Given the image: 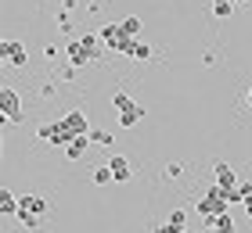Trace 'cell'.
Segmentation results:
<instances>
[{"instance_id":"8992f818","label":"cell","mask_w":252,"mask_h":233,"mask_svg":"<svg viewBox=\"0 0 252 233\" xmlns=\"http://www.w3.org/2000/svg\"><path fill=\"white\" fill-rule=\"evenodd\" d=\"M213 172H216V186H220L223 194H231L234 186H238V176H234V169L227 165V161H216V165H213Z\"/></svg>"},{"instance_id":"52a82bcc","label":"cell","mask_w":252,"mask_h":233,"mask_svg":"<svg viewBox=\"0 0 252 233\" xmlns=\"http://www.w3.org/2000/svg\"><path fill=\"white\" fill-rule=\"evenodd\" d=\"M22 208V197H15L11 190H0V223H11Z\"/></svg>"},{"instance_id":"30bf717a","label":"cell","mask_w":252,"mask_h":233,"mask_svg":"<svg viewBox=\"0 0 252 233\" xmlns=\"http://www.w3.org/2000/svg\"><path fill=\"white\" fill-rule=\"evenodd\" d=\"M62 122H65V129L72 133V136H79V133H90V126H87V115L79 111V108H76V111H68Z\"/></svg>"},{"instance_id":"44dd1931","label":"cell","mask_w":252,"mask_h":233,"mask_svg":"<svg viewBox=\"0 0 252 233\" xmlns=\"http://www.w3.org/2000/svg\"><path fill=\"white\" fill-rule=\"evenodd\" d=\"M180 172H184V169H180V165H177V161H169V165H166V180H177V176H180Z\"/></svg>"},{"instance_id":"7402d4cb","label":"cell","mask_w":252,"mask_h":233,"mask_svg":"<svg viewBox=\"0 0 252 233\" xmlns=\"http://www.w3.org/2000/svg\"><path fill=\"white\" fill-rule=\"evenodd\" d=\"M43 54H47V57H51V61H54V57H58V54H62V47H58V43H47V47H43Z\"/></svg>"},{"instance_id":"6da1fadb","label":"cell","mask_w":252,"mask_h":233,"mask_svg":"<svg viewBox=\"0 0 252 233\" xmlns=\"http://www.w3.org/2000/svg\"><path fill=\"white\" fill-rule=\"evenodd\" d=\"M97 36H101V43H105L112 54H123V57L130 54V47H133V40H137V36H130V32L123 29V22H119V26H101Z\"/></svg>"},{"instance_id":"ffe728a7","label":"cell","mask_w":252,"mask_h":233,"mask_svg":"<svg viewBox=\"0 0 252 233\" xmlns=\"http://www.w3.org/2000/svg\"><path fill=\"white\" fill-rule=\"evenodd\" d=\"M123 29L130 32V36H141V18H137V15H130V18H123Z\"/></svg>"},{"instance_id":"d6986e66","label":"cell","mask_w":252,"mask_h":233,"mask_svg":"<svg viewBox=\"0 0 252 233\" xmlns=\"http://www.w3.org/2000/svg\"><path fill=\"white\" fill-rule=\"evenodd\" d=\"M90 140H94V144H101V147H112V144H116V136L105 133V129H90Z\"/></svg>"},{"instance_id":"7a4b0ae2","label":"cell","mask_w":252,"mask_h":233,"mask_svg":"<svg viewBox=\"0 0 252 233\" xmlns=\"http://www.w3.org/2000/svg\"><path fill=\"white\" fill-rule=\"evenodd\" d=\"M227 205H231V201H227V194L220 190V186H213L205 197H198V201H194V212H198L202 219H213V215L227 212Z\"/></svg>"},{"instance_id":"7c38bea8","label":"cell","mask_w":252,"mask_h":233,"mask_svg":"<svg viewBox=\"0 0 252 233\" xmlns=\"http://www.w3.org/2000/svg\"><path fill=\"white\" fill-rule=\"evenodd\" d=\"M205 230H216V233H231L234 230V219L220 212V215H213V219H205Z\"/></svg>"},{"instance_id":"3957f363","label":"cell","mask_w":252,"mask_h":233,"mask_svg":"<svg viewBox=\"0 0 252 233\" xmlns=\"http://www.w3.org/2000/svg\"><path fill=\"white\" fill-rule=\"evenodd\" d=\"M0 115H4L7 122H22V97L15 86H0Z\"/></svg>"},{"instance_id":"9c48e42d","label":"cell","mask_w":252,"mask_h":233,"mask_svg":"<svg viewBox=\"0 0 252 233\" xmlns=\"http://www.w3.org/2000/svg\"><path fill=\"white\" fill-rule=\"evenodd\" d=\"M65 54H68V65H76V68H83V65H90V54H87V47H83V40H68V47H65Z\"/></svg>"},{"instance_id":"ba28073f","label":"cell","mask_w":252,"mask_h":233,"mask_svg":"<svg viewBox=\"0 0 252 233\" xmlns=\"http://www.w3.org/2000/svg\"><path fill=\"white\" fill-rule=\"evenodd\" d=\"M90 144H94V140H90V133L72 136V140H68V147H65V158H68V161H79V158L87 155V147H90Z\"/></svg>"},{"instance_id":"277c9868","label":"cell","mask_w":252,"mask_h":233,"mask_svg":"<svg viewBox=\"0 0 252 233\" xmlns=\"http://www.w3.org/2000/svg\"><path fill=\"white\" fill-rule=\"evenodd\" d=\"M36 136L43 140V144H54V147H62V151L68 147V140H72V133L65 129L62 119H58V122H43L40 129H36Z\"/></svg>"},{"instance_id":"e0dca14e","label":"cell","mask_w":252,"mask_h":233,"mask_svg":"<svg viewBox=\"0 0 252 233\" xmlns=\"http://www.w3.org/2000/svg\"><path fill=\"white\" fill-rule=\"evenodd\" d=\"M126 57H137V61H144V57H152V47H148L144 40H133V47H130V54Z\"/></svg>"},{"instance_id":"5b68a950","label":"cell","mask_w":252,"mask_h":233,"mask_svg":"<svg viewBox=\"0 0 252 233\" xmlns=\"http://www.w3.org/2000/svg\"><path fill=\"white\" fill-rule=\"evenodd\" d=\"M0 57H4L11 68H26L29 51H26V43H22V40H4V43H0Z\"/></svg>"},{"instance_id":"8fae6325","label":"cell","mask_w":252,"mask_h":233,"mask_svg":"<svg viewBox=\"0 0 252 233\" xmlns=\"http://www.w3.org/2000/svg\"><path fill=\"white\" fill-rule=\"evenodd\" d=\"M112 176H116V183H130L133 176V169H130V158H123V155H112Z\"/></svg>"},{"instance_id":"ac0fdd59","label":"cell","mask_w":252,"mask_h":233,"mask_svg":"<svg viewBox=\"0 0 252 233\" xmlns=\"http://www.w3.org/2000/svg\"><path fill=\"white\" fill-rule=\"evenodd\" d=\"M231 11H234V0H213V15L216 18H231Z\"/></svg>"},{"instance_id":"5bb4252c","label":"cell","mask_w":252,"mask_h":233,"mask_svg":"<svg viewBox=\"0 0 252 233\" xmlns=\"http://www.w3.org/2000/svg\"><path fill=\"white\" fill-rule=\"evenodd\" d=\"M141 115H144V108H141V104H133V108L119 111V126H123V129H133V126L141 122Z\"/></svg>"},{"instance_id":"2e32d148","label":"cell","mask_w":252,"mask_h":233,"mask_svg":"<svg viewBox=\"0 0 252 233\" xmlns=\"http://www.w3.org/2000/svg\"><path fill=\"white\" fill-rule=\"evenodd\" d=\"M94 183H97V186L116 183V176H112V165H97V169H94Z\"/></svg>"},{"instance_id":"9a60e30c","label":"cell","mask_w":252,"mask_h":233,"mask_svg":"<svg viewBox=\"0 0 252 233\" xmlns=\"http://www.w3.org/2000/svg\"><path fill=\"white\" fill-rule=\"evenodd\" d=\"M133 97H130V93H126V90H116V93H112V108H116V111H126V108H133Z\"/></svg>"},{"instance_id":"4fadbf2b","label":"cell","mask_w":252,"mask_h":233,"mask_svg":"<svg viewBox=\"0 0 252 233\" xmlns=\"http://www.w3.org/2000/svg\"><path fill=\"white\" fill-rule=\"evenodd\" d=\"M22 208H29V212L43 215V212L51 208V201H47V197H40V194H26V197H22Z\"/></svg>"}]
</instances>
